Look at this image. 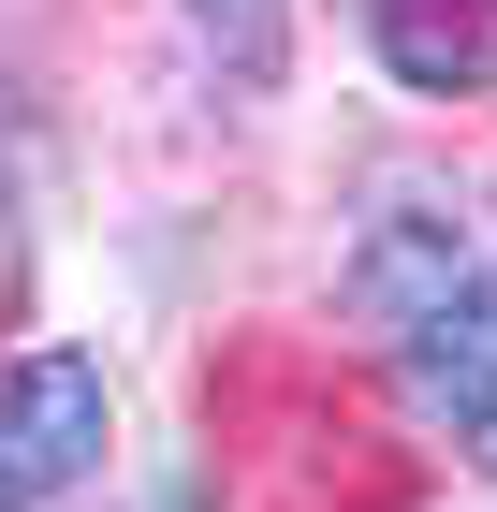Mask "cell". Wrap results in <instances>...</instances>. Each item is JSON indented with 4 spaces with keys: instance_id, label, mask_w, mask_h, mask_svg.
<instances>
[{
    "instance_id": "cell-1",
    "label": "cell",
    "mask_w": 497,
    "mask_h": 512,
    "mask_svg": "<svg viewBox=\"0 0 497 512\" xmlns=\"http://www.w3.org/2000/svg\"><path fill=\"white\" fill-rule=\"evenodd\" d=\"M117 395L88 352H15L0 366V512H59L88 469H103Z\"/></svg>"
},
{
    "instance_id": "cell-2",
    "label": "cell",
    "mask_w": 497,
    "mask_h": 512,
    "mask_svg": "<svg viewBox=\"0 0 497 512\" xmlns=\"http://www.w3.org/2000/svg\"><path fill=\"white\" fill-rule=\"evenodd\" d=\"M410 410L424 425H497V278H468L410 337Z\"/></svg>"
},
{
    "instance_id": "cell-3",
    "label": "cell",
    "mask_w": 497,
    "mask_h": 512,
    "mask_svg": "<svg viewBox=\"0 0 497 512\" xmlns=\"http://www.w3.org/2000/svg\"><path fill=\"white\" fill-rule=\"evenodd\" d=\"M366 30H381L395 88H483L497 74V0H366Z\"/></svg>"
},
{
    "instance_id": "cell-4",
    "label": "cell",
    "mask_w": 497,
    "mask_h": 512,
    "mask_svg": "<svg viewBox=\"0 0 497 512\" xmlns=\"http://www.w3.org/2000/svg\"><path fill=\"white\" fill-rule=\"evenodd\" d=\"M454 293H468V235H439V220H381V249H366V278H351V308L395 322V337H424Z\"/></svg>"
},
{
    "instance_id": "cell-5",
    "label": "cell",
    "mask_w": 497,
    "mask_h": 512,
    "mask_svg": "<svg viewBox=\"0 0 497 512\" xmlns=\"http://www.w3.org/2000/svg\"><path fill=\"white\" fill-rule=\"evenodd\" d=\"M234 30V74H278V15L264 0H205V44Z\"/></svg>"
}]
</instances>
